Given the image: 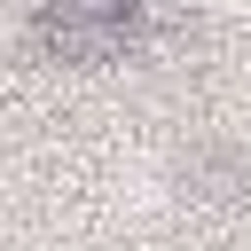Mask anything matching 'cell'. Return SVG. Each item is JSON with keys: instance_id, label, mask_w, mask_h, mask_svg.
Segmentation results:
<instances>
[{"instance_id": "cell-1", "label": "cell", "mask_w": 251, "mask_h": 251, "mask_svg": "<svg viewBox=\"0 0 251 251\" xmlns=\"http://www.w3.org/2000/svg\"><path fill=\"white\" fill-rule=\"evenodd\" d=\"M149 8L157 0H39L31 39L63 63H110L149 31Z\"/></svg>"}, {"instance_id": "cell-2", "label": "cell", "mask_w": 251, "mask_h": 251, "mask_svg": "<svg viewBox=\"0 0 251 251\" xmlns=\"http://www.w3.org/2000/svg\"><path fill=\"white\" fill-rule=\"evenodd\" d=\"M188 173H196L204 196H251V157H243V149H204Z\"/></svg>"}]
</instances>
